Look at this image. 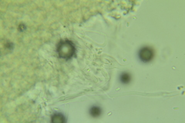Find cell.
Instances as JSON below:
<instances>
[{"mask_svg":"<svg viewBox=\"0 0 185 123\" xmlns=\"http://www.w3.org/2000/svg\"><path fill=\"white\" fill-rule=\"evenodd\" d=\"M56 52L60 58L69 59L75 54L76 48L72 42L69 40H63L57 45Z\"/></svg>","mask_w":185,"mask_h":123,"instance_id":"6da1fadb","label":"cell"},{"mask_svg":"<svg viewBox=\"0 0 185 123\" xmlns=\"http://www.w3.org/2000/svg\"><path fill=\"white\" fill-rule=\"evenodd\" d=\"M154 51L150 47H143L139 52V57H140V60L144 62H147L152 60L154 58Z\"/></svg>","mask_w":185,"mask_h":123,"instance_id":"7a4b0ae2","label":"cell"},{"mask_svg":"<svg viewBox=\"0 0 185 123\" xmlns=\"http://www.w3.org/2000/svg\"><path fill=\"white\" fill-rule=\"evenodd\" d=\"M51 121L53 123H63L66 121V119H65V117L63 116V115L60 113H56L52 115Z\"/></svg>","mask_w":185,"mask_h":123,"instance_id":"3957f363","label":"cell"},{"mask_svg":"<svg viewBox=\"0 0 185 123\" xmlns=\"http://www.w3.org/2000/svg\"><path fill=\"white\" fill-rule=\"evenodd\" d=\"M89 114L92 117L99 116L101 114V109L100 107H97V106H93L89 110Z\"/></svg>","mask_w":185,"mask_h":123,"instance_id":"277c9868","label":"cell"},{"mask_svg":"<svg viewBox=\"0 0 185 123\" xmlns=\"http://www.w3.org/2000/svg\"><path fill=\"white\" fill-rule=\"evenodd\" d=\"M120 80L123 84H127L130 81V75L128 73H123L120 75Z\"/></svg>","mask_w":185,"mask_h":123,"instance_id":"5b68a950","label":"cell"}]
</instances>
